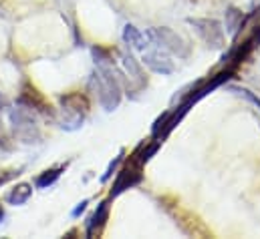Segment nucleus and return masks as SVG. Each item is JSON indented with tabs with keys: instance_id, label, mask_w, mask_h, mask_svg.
Here are the masks:
<instances>
[{
	"instance_id": "4",
	"label": "nucleus",
	"mask_w": 260,
	"mask_h": 239,
	"mask_svg": "<svg viewBox=\"0 0 260 239\" xmlns=\"http://www.w3.org/2000/svg\"><path fill=\"white\" fill-rule=\"evenodd\" d=\"M10 125L14 131V137L24 143V145H32V143H41V129L39 123L32 117L30 109H12L10 111Z\"/></svg>"
},
{
	"instance_id": "15",
	"label": "nucleus",
	"mask_w": 260,
	"mask_h": 239,
	"mask_svg": "<svg viewBox=\"0 0 260 239\" xmlns=\"http://www.w3.org/2000/svg\"><path fill=\"white\" fill-rule=\"evenodd\" d=\"M123 159H125V151L121 149V151H119V155H117V157H115V159H113V161L107 165V169H105V173H103V177H101V181H103V183L113 177V173H115V171H117V167L123 163Z\"/></svg>"
},
{
	"instance_id": "1",
	"label": "nucleus",
	"mask_w": 260,
	"mask_h": 239,
	"mask_svg": "<svg viewBox=\"0 0 260 239\" xmlns=\"http://www.w3.org/2000/svg\"><path fill=\"white\" fill-rule=\"evenodd\" d=\"M91 87L95 89L99 103L105 111H115L121 103V85L115 74L113 62H101L97 64L95 74L91 76Z\"/></svg>"
},
{
	"instance_id": "11",
	"label": "nucleus",
	"mask_w": 260,
	"mask_h": 239,
	"mask_svg": "<svg viewBox=\"0 0 260 239\" xmlns=\"http://www.w3.org/2000/svg\"><path fill=\"white\" fill-rule=\"evenodd\" d=\"M224 22H226V34L236 38L238 32L242 30V26H244V12L238 10L236 6H230L224 14Z\"/></svg>"
},
{
	"instance_id": "6",
	"label": "nucleus",
	"mask_w": 260,
	"mask_h": 239,
	"mask_svg": "<svg viewBox=\"0 0 260 239\" xmlns=\"http://www.w3.org/2000/svg\"><path fill=\"white\" fill-rule=\"evenodd\" d=\"M141 62H143L149 70H153V72H157V74H172V72L176 70V62L172 60L170 53L164 51L161 47L153 45V43H149L147 49L141 51Z\"/></svg>"
},
{
	"instance_id": "18",
	"label": "nucleus",
	"mask_w": 260,
	"mask_h": 239,
	"mask_svg": "<svg viewBox=\"0 0 260 239\" xmlns=\"http://www.w3.org/2000/svg\"><path fill=\"white\" fill-rule=\"evenodd\" d=\"M87 205H89V199H83V201H81V203H79V205L73 209V213H71V215H73V217H79V215H81V213L87 209Z\"/></svg>"
},
{
	"instance_id": "7",
	"label": "nucleus",
	"mask_w": 260,
	"mask_h": 239,
	"mask_svg": "<svg viewBox=\"0 0 260 239\" xmlns=\"http://www.w3.org/2000/svg\"><path fill=\"white\" fill-rule=\"evenodd\" d=\"M141 179H143V175H141V165L131 163V167H125V169L117 175V179H115L113 187H111V197H117V195H121L123 191H127L131 187L139 185Z\"/></svg>"
},
{
	"instance_id": "2",
	"label": "nucleus",
	"mask_w": 260,
	"mask_h": 239,
	"mask_svg": "<svg viewBox=\"0 0 260 239\" xmlns=\"http://www.w3.org/2000/svg\"><path fill=\"white\" fill-rule=\"evenodd\" d=\"M89 113V101L81 93H71L61 97V127L67 131H75L83 125Z\"/></svg>"
},
{
	"instance_id": "19",
	"label": "nucleus",
	"mask_w": 260,
	"mask_h": 239,
	"mask_svg": "<svg viewBox=\"0 0 260 239\" xmlns=\"http://www.w3.org/2000/svg\"><path fill=\"white\" fill-rule=\"evenodd\" d=\"M0 145H6V137H4V131H2V121H0Z\"/></svg>"
},
{
	"instance_id": "21",
	"label": "nucleus",
	"mask_w": 260,
	"mask_h": 239,
	"mask_svg": "<svg viewBox=\"0 0 260 239\" xmlns=\"http://www.w3.org/2000/svg\"><path fill=\"white\" fill-rule=\"evenodd\" d=\"M0 107H2V99H0Z\"/></svg>"
},
{
	"instance_id": "5",
	"label": "nucleus",
	"mask_w": 260,
	"mask_h": 239,
	"mask_svg": "<svg viewBox=\"0 0 260 239\" xmlns=\"http://www.w3.org/2000/svg\"><path fill=\"white\" fill-rule=\"evenodd\" d=\"M188 24L196 30V34L214 51L224 49L226 45V34L224 28L218 20L214 18H188Z\"/></svg>"
},
{
	"instance_id": "14",
	"label": "nucleus",
	"mask_w": 260,
	"mask_h": 239,
	"mask_svg": "<svg viewBox=\"0 0 260 239\" xmlns=\"http://www.w3.org/2000/svg\"><path fill=\"white\" fill-rule=\"evenodd\" d=\"M63 171H65L63 165H61V167H55V169H47V171H43V173L35 179V185H37L39 189H49L51 185H55V183L59 181Z\"/></svg>"
},
{
	"instance_id": "20",
	"label": "nucleus",
	"mask_w": 260,
	"mask_h": 239,
	"mask_svg": "<svg viewBox=\"0 0 260 239\" xmlns=\"http://www.w3.org/2000/svg\"><path fill=\"white\" fill-rule=\"evenodd\" d=\"M2 217H4V209H2V205H0V221H2Z\"/></svg>"
},
{
	"instance_id": "3",
	"label": "nucleus",
	"mask_w": 260,
	"mask_h": 239,
	"mask_svg": "<svg viewBox=\"0 0 260 239\" xmlns=\"http://www.w3.org/2000/svg\"><path fill=\"white\" fill-rule=\"evenodd\" d=\"M145 36L149 43L161 47L164 51H168L170 55L178 57V59H188L190 57V45L178 34L174 32L172 28L168 26H155V28H149L145 30Z\"/></svg>"
},
{
	"instance_id": "10",
	"label": "nucleus",
	"mask_w": 260,
	"mask_h": 239,
	"mask_svg": "<svg viewBox=\"0 0 260 239\" xmlns=\"http://www.w3.org/2000/svg\"><path fill=\"white\" fill-rule=\"evenodd\" d=\"M18 103L24 105L26 109H37V111H43V113H49V111H51V107H49V105L45 103V99L37 93V89H30L28 85L22 89V95H20Z\"/></svg>"
},
{
	"instance_id": "12",
	"label": "nucleus",
	"mask_w": 260,
	"mask_h": 239,
	"mask_svg": "<svg viewBox=\"0 0 260 239\" xmlns=\"http://www.w3.org/2000/svg\"><path fill=\"white\" fill-rule=\"evenodd\" d=\"M123 41L133 47L135 51H145L147 49V45H149V41H147V36H145V32H141L137 26H133V24H125L123 26Z\"/></svg>"
},
{
	"instance_id": "13",
	"label": "nucleus",
	"mask_w": 260,
	"mask_h": 239,
	"mask_svg": "<svg viewBox=\"0 0 260 239\" xmlns=\"http://www.w3.org/2000/svg\"><path fill=\"white\" fill-rule=\"evenodd\" d=\"M30 195H32V185H28V183H18L14 189H10V193L6 195V201L16 207V205H24V203L30 199Z\"/></svg>"
},
{
	"instance_id": "9",
	"label": "nucleus",
	"mask_w": 260,
	"mask_h": 239,
	"mask_svg": "<svg viewBox=\"0 0 260 239\" xmlns=\"http://www.w3.org/2000/svg\"><path fill=\"white\" fill-rule=\"evenodd\" d=\"M107 217H109V203H107V201H101V203L97 205L95 213L87 219V237H93L95 233H99V231L103 229Z\"/></svg>"
},
{
	"instance_id": "8",
	"label": "nucleus",
	"mask_w": 260,
	"mask_h": 239,
	"mask_svg": "<svg viewBox=\"0 0 260 239\" xmlns=\"http://www.w3.org/2000/svg\"><path fill=\"white\" fill-rule=\"evenodd\" d=\"M121 62H123V68H125V74L129 78V89L131 91H139L147 85V78L141 70V64L139 60L135 59L131 53H123L121 55Z\"/></svg>"
},
{
	"instance_id": "17",
	"label": "nucleus",
	"mask_w": 260,
	"mask_h": 239,
	"mask_svg": "<svg viewBox=\"0 0 260 239\" xmlns=\"http://www.w3.org/2000/svg\"><path fill=\"white\" fill-rule=\"evenodd\" d=\"M20 173H22V169H16V171H4V173H0V185H4V183H8L10 179L18 177Z\"/></svg>"
},
{
	"instance_id": "16",
	"label": "nucleus",
	"mask_w": 260,
	"mask_h": 239,
	"mask_svg": "<svg viewBox=\"0 0 260 239\" xmlns=\"http://www.w3.org/2000/svg\"><path fill=\"white\" fill-rule=\"evenodd\" d=\"M232 91H234V93H238L240 97H244L246 101H250V103H252V105H254V107H256V109L260 111V99L256 97V95H254V93H252V91H248V89H242V87H238V89H232Z\"/></svg>"
}]
</instances>
